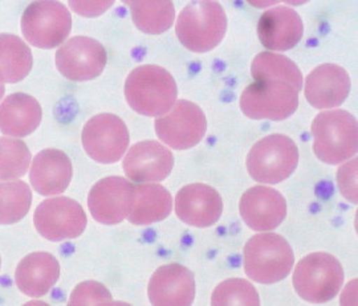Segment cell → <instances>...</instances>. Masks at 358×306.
Masks as SVG:
<instances>
[{
    "label": "cell",
    "mask_w": 358,
    "mask_h": 306,
    "mask_svg": "<svg viewBox=\"0 0 358 306\" xmlns=\"http://www.w3.org/2000/svg\"><path fill=\"white\" fill-rule=\"evenodd\" d=\"M177 96L174 77L158 65H141L125 81V99L138 115H165L177 102Z\"/></svg>",
    "instance_id": "6da1fadb"
},
{
    "label": "cell",
    "mask_w": 358,
    "mask_h": 306,
    "mask_svg": "<svg viewBox=\"0 0 358 306\" xmlns=\"http://www.w3.org/2000/svg\"><path fill=\"white\" fill-rule=\"evenodd\" d=\"M312 134L313 152L327 165H341L357 154V119L346 110L336 109L316 115Z\"/></svg>",
    "instance_id": "7a4b0ae2"
},
{
    "label": "cell",
    "mask_w": 358,
    "mask_h": 306,
    "mask_svg": "<svg viewBox=\"0 0 358 306\" xmlns=\"http://www.w3.org/2000/svg\"><path fill=\"white\" fill-rule=\"evenodd\" d=\"M227 31V16L217 1L198 0L189 3L179 13L176 34L189 51L217 48Z\"/></svg>",
    "instance_id": "3957f363"
},
{
    "label": "cell",
    "mask_w": 358,
    "mask_h": 306,
    "mask_svg": "<svg viewBox=\"0 0 358 306\" xmlns=\"http://www.w3.org/2000/svg\"><path fill=\"white\" fill-rule=\"evenodd\" d=\"M243 255L247 276L260 284L284 280L294 268V251L278 233L252 236L244 247Z\"/></svg>",
    "instance_id": "277c9868"
},
{
    "label": "cell",
    "mask_w": 358,
    "mask_h": 306,
    "mask_svg": "<svg viewBox=\"0 0 358 306\" xmlns=\"http://www.w3.org/2000/svg\"><path fill=\"white\" fill-rule=\"evenodd\" d=\"M294 291L312 304H325L340 293L344 269L334 256L315 252L303 257L294 270Z\"/></svg>",
    "instance_id": "5b68a950"
},
{
    "label": "cell",
    "mask_w": 358,
    "mask_h": 306,
    "mask_svg": "<svg viewBox=\"0 0 358 306\" xmlns=\"http://www.w3.org/2000/svg\"><path fill=\"white\" fill-rule=\"evenodd\" d=\"M245 165L256 182L276 184L294 174L299 165V149L289 137L271 134L252 146Z\"/></svg>",
    "instance_id": "8992f818"
},
{
    "label": "cell",
    "mask_w": 358,
    "mask_h": 306,
    "mask_svg": "<svg viewBox=\"0 0 358 306\" xmlns=\"http://www.w3.org/2000/svg\"><path fill=\"white\" fill-rule=\"evenodd\" d=\"M299 108V92L279 80H259L241 96V109L252 119L282 121Z\"/></svg>",
    "instance_id": "52a82bcc"
},
{
    "label": "cell",
    "mask_w": 358,
    "mask_h": 306,
    "mask_svg": "<svg viewBox=\"0 0 358 306\" xmlns=\"http://www.w3.org/2000/svg\"><path fill=\"white\" fill-rule=\"evenodd\" d=\"M22 32L29 44L52 50L64 43L71 34L72 17L59 1H34L22 16Z\"/></svg>",
    "instance_id": "ba28073f"
},
{
    "label": "cell",
    "mask_w": 358,
    "mask_h": 306,
    "mask_svg": "<svg viewBox=\"0 0 358 306\" xmlns=\"http://www.w3.org/2000/svg\"><path fill=\"white\" fill-rule=\"evenodd\" d=\"M83 146L85 153L99 163L118 162L129 146V130L125 122L115 115H94L83 129Z\"/></svg>",
    "instance_id": "9c48e42d"
},
{
    "label": "cell",
    "mask_w": 358,
    "mask_h": 306,
    "mask_svg": "<svg viewBox=\"0 0 358 306\" xmlns=\"http://www.w3.org/2000/svg\"><path fill=\"white\" fill-rule=\"evenodd\" d=\"M158 138L174 150H187L205 138L207 121L202 109L186 100H180L166 115L155 119Z\"/></svg>",
    "instance_id": "30bf717a"
},
{
    "label": "cell",
    "mask_w": 358,
    "mask_h": 306,
    "mask_svg": "<svg viewBox=\"0 0 358 306\" xmlns=\"http://www.w3.org/2000/svg\"><path fill=\"white\" fill-rule=\"evenodd\" d=\"M34 223L44 239L64 242L78 238L87 228L88 219L84 208L76 201L59 196L38 204Z\"/></svg>",
    "instance_id": "8fae6325"
},
{
    "label": "cell",
    "mask_w": 358,
    "mask_h": 306,
    "mask_svg": "<svg viewBox=\"0 0 358 306\" xmlns=\"http://www.w3.org/2000/svg\"><path fill=\"white\" fill-rule=\"evenodd\" d=\"M108 54L94 38L76 36L69 38L56 52V66L68 80L83 82L103 73Z\"/></svg>",
    "instance_id": "7c38bea8"
},
{
    "label": "cell",
    "mask_w": 358,
    "mask_h": 306,
    "mask_svg": "<svg viewBox=\"0 0 358 306\" xmlns=\"http://www.w3.org/2000/svg\"><path fill=\"white\" fill-rule=\"evenodd\" d=\"M134 204V184L122 177L99 180L90 192V214L101 224H118L129 217Z\"/></svg>",
    "instance_id": "4fadbf2b"
},
{
    "label": "cell",
    "mask_w": 358,
    "mask_h": 306,
    "mask_svg": "<svg viewBox=\"0 0 358 306\" xmlns=\"http://www.w3.org/2000/svg\"><path fill=\"white\" fill-rule=\"evenodd\" d=\"M241 217L254 231H271L287 217V201L280 192L267 186H255L244 192L239 203Z\"/></svg>",
    "instance_id": "5bb4252c"
},
{
    "label": "cell",
    "mask_w": 358,
    "mask_h": 306,
    "mask_svg": "<svg viewBox=\"0 0 358 306\" xmlns=\"http://www.w3.org/2000/svg\"><path fill=\"white\" fill-rule=\"evenodd\" d=\"M174 156L157 140H142L134 145L124 159V171L137 183L162 182L171 174Z\"/></svg>",
    "instance_id": "9a60e30c"
},
{
    "label": "cell",
    "mask_w": 358,
    "mask_h": 306,
    "mask_svg": "<svg viewBox=\"0 0 358 306\" xmlns=\"http://www.w3.org/2000/svg\"><path fill=\"white\" fill-rule=\"evenodd\" d=\"M148 293L154 306L192 305L195 298L194 275L180 264L162 265L149 281Z\"/></svg>",
    "instance_id": "2e32d148"
},
{
    "label": "cell",
    "mask_w": 358,
    "mask_h": 306,
    "mask_svg": "<svg viewBox=\"0 0 358 306\" xmlns=\"http://www.w3.org/2000/svg\"><path fill=\"white\" fill-rule=\"evenodd\" d=\"M177 217L186 224L206 228L215 224L223 212V201L211 186L194 183L179 190L176 196Z\"/></svg>",
    "instance_id": "e0dca14e"
},
{
    "label": "cell",
    "mask_w": 358,
    "mask_h": 306,
    "mask_svg": "<svg viewBox=\"0 0 358 306\" xmlns=\"http://www.w3.org/2000/svg\"><path fill=\"white\" fill-rule=\"evenodd\" d=\"M352 81L340 65L322 64L315 68L306 80V99L316 109H332L345 101Z\"/></svg>",
    "instance_id": "ac0fdd59"
},
{
    "label": "cell",
    "mask_w": 358,
    "mask_h": 306,
    "mask_svg": "<svg viewBox=\"0 0 358 306\" xmlns=\"http://www.w3.org/2000/svg\"><path fill=\"white\" fill-rule=\"evenodd\" d=\"M304 34L300 15L292 8L280 6L260 16L257 35L260 43L271 51H289L294 48Z\"/></svg>",
    "instance_id": "d6986e66"
},
{
    "label": "cell",
    "mask_w": 358,
    "mask_h": 306,
    "mask_svg": "<svg viewBox=\"0 0 358 306\" xmlns=\"http://www.w3.org/2000/svg\"><path fill=\"white\" fill-rule=\"evenodd\" d=\"M72 175L73 168L68 155L56 149H47L34 158L29 180L35 191L44 196H55L68 189Z\"/></svg>",
    "instance_id": "ffe728a7"
},
{
    "label": "cell",
    "mask_w": 358,
    "mask_h": 306,
    "mask_svg": "<svg viewBox=\"0 0 358 306\" xmlns=\"http://www.w3.org/2000/svg\"><path fill=\"white\" fill-rule=\"evenodd\" d=\"M59 277V261L47 252H34L26 256L15 272L17 288L29 297H41L48 293Z\"/></svg>",
    "instance_id": "44dd1931"
},
{
    "label": "cell",
    "mask_w": 358,
    "mask_h": 306,
    "mask_svg": "<svg viewBox=\"0 0 358 306\" xmlns=\"http://www.w3.org/2000/svg\"><path fill=\"white\" fill-rule=\"evenodd\" d=\"M41 118L40 103L26 93H13L0 103V131L13 138L34 133Z\"/></svg>",
    "instance_id": "7402d4cb"
},
{
    "label": "cell",
    "mask_w": 358,
    "mask_h": 306,
    "mask_svg": "<svg viewBox=\"0 0 358 306\" xmlns=\"http://www.w3.org/2000/svg\"><path fill=\"white\" fill-rule=\"evenodd\" d=\"M173 210L170 192L159 184L134 186V204L129 221L136 226H149L165 220Z\"/></svg>",
    "instance_id": "603a6c76"
},
{
    "label": "cell",
    "mask_w": 358,
    "mask_h": 306,
    "mask_svg": "<svg viewBox=\"0 0 358 306\" xmlns=\"http://www.w3.org/2000/svg\"><path fill=\"white\" fill-rule=\"evenodd\" d=\"M34 65L26 43L11 34H0V81L15 84L24 80Z\"/></svg>",
    "instance_id": "cb8c5ba5"
},
{
    "label": "cell",
    "mask_w": 358,
    "mask_h": 306,
    "mask_svg": "<svg viewBox=\"0 0 358 306\" xmlns=\"http://www.w3.org/2000/svg\"><path fill=\"white\" fill-rule=\"evenodd\" d=\"M128 4L134 24L145 34H162L174 23L176 8L170 0H137Z\"/></svg>",
    "instance_id": "d4e9b609"
},
{
    "label": "cell",
    "mask_w": 358,
    "mask_h": 306,
    "mask_svg": "<svg viewBox=\"0 0 358 306\" xmlns=\"http://www.w3.org/2000/svg\"><path fill=\"white\" fill-rule=\"evenodd\" d=\"M251 75L259 80H279L288 82L300 93L303 88V75L299 66L288 57L273 52H262L251 64Z\"/></svg>",
    "instance_id": "484cf974"
},
{
    "label": "cell",
    "mask_w": 358,
    "mask_h": 306,
    "mask_svg": "<svg viewBox=\"0 0 358 306\" xmlns=\"http://www.w3.org/2000/svg\"><path fill=\"white\" fill-rule=\"evenodd\" d=\"M32 191L26 182L0 180V224H13L26 217Z\"/></svg>",
    "instance_id": "4316f807"
},
{
    "label": "cell",
    "mask_w": 358,
    "mask_h": 306,
    "mask_svg": "<svg viewBox=\"0 0 358 306\" xmlns=\"http://www.w3.org/2000/svg\"><path fill=\"white\" fill-rule=\"evenodd\" d=\"M31 165V153L23 140L0 138V180L23 177Z\"/></svg>",
    "instance_id": "83f0119b"
},
{
    "label": "cell",
    "mask_w": 358,
    "mask_h": 306,
    "mask_svg": "<svg viewBox=\"0 0 358 306\" xmlns=\"http://www.w3.org/2000/svg\"><path fill=\"white\" fill-rule=\"evenodd\" d=\"M213 306H257L260 298L255 286L243 279H230L217 285L211 297Z\"/></svg>",
    "instance_id": "f1b7e54d"
},
{
    "label": "cell",
    "mask_w": 358,
    "mask_h": 306,
    "mask_svg": "<svg viewBox=\"0 0 358 306\" xmlns=\"http://www.w3.org/2000/svg\"><path fill=\"white\" fill-rule=\"evenodd\" d=\"M69 306L115 305L112 294L97 281H85L77 285L69 297Z\"/></svg>",
    "instance_id": "f546056e"
},
{
    "label": "cell",
    "mask_w": 358,
    "mask_h": 306,
    "mask_svg": "<svg viewBox=\"0 0 358 306\" xmlns=\"http://www.w3.org/2000/svg\"><path fill=\"white\" fill-rule=\"evenodd\" d=\"M357 165L358 159L355 158L340 167L337 171L338 189L346 201L353 204H357L358 202Z\"/></svg>",
    "instance_id": "4dcf8cb0"
},
{
    "label": "cell",
    "mask_w": 358,
    "mask_h": 306,
    "mask_svg": "<svg viewBox=\"0 0 358 306\" xmlns=\"http://www.w3.org/2000/svg\"><path fill=\"white\" fill-rule=\"evenodd\" d=\"M69 6L81 16L97 17L109 10L113 6V1H69Z\"/></svg>",
    "instance_id": "1f68e13d"
},
{
    "label": "cell",
    "mask_w": 358,
    "mask_h": 306,
    "mask_svg": "<svg viewBox=\"0 0 358 306\" xmlns=\"http://www.w3.org/2000/svg\"><path fill=\"white\" fill-rule=\"evenodd\" d=\"M4 92H6L4 84L0 81V101H1V99H3V96H4Z\"/></svg>",
    "instance_id": "d6a6232c"
},
{
    "label": "cell",
    "mask_w": 358,
    "mask_h": 306,
    "mask_svg": "<svg viewBox=\"0 0 358 306\" xmlns=\"http://www.w3.org/2000/svg\"><path fill=\"white\" fill-rule=\"evenodd\" d=\"M0 265H1V260H0Z\"/></svg>",
    "instance_id": "836d02e7"
}]
</instances>
